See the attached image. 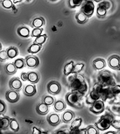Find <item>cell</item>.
Masks as SVG:
<instances>
[{
	"label": "cell",
	"mask_w": 120,
	"mask_h": 134,
	"mask_svg": "<svg viewBox=\"0 0 120 134\" xmlns=\"http://www.w3.org/2000/svg\"><path fill=\"white\" fill-rule=\"evenodd\" d=\"M71 133V132L70 129V127L66 125L61 126L54 132V133L55 134H69Z\"/></svg>",
	"instance_id": "1f68e13d"
},
{
	"label": "cell",
	"mask_w": 120,
	"mask_h": 134,
	"mask_svg": "<svg viewBox=\"0 0 120 134\" xmlns=\"http://www.w3.org/2000/svg\"><path fill=\"white\" fill-rule=\"evenodd\" d=\"M84 93L78 91L67 92L66 94L65 101L68 105L77 109H80L84 107Z\"/></svg>",
	"instance_id": "6da1fadb"
},
{
	"label": "cell",
	"mask_w": 120,
	"mask_h": 134,
	"mask_svg": "<svg viewBox=\"0 0 120 134\" xmlns=\"http://www.w3.org/2000/svg\"><path fill=\"white\" fill-rule=\"evenodd\" d=\"M82 120L81 118H77L72 121L70 129L71 132L79 129L82 124Z\"/></svg>",
	"instance_id": "484cf974"
},
{
	"label": "cell",
	"mask_w": 120,
	"mask_h": 134,
	"mask_svg": "<svg viewBox=\"0 0 120 134\" xmlns=\"http://www.w3.org/2000/svg\"><path fill=\"white\" fill-rule=\"evenodd\" d=\"M49 1H51L54 2L56 1H57V0H49Z\"/></svg>",
	"instance_id": "f907efd6"
},
{
	"label": "cell",
	"mask_w": 120,
	"mask_h": 134,
	"mask_svg": "<svg viewBox=\"0 0 120 134\" xmlns=\"http://www.w3.org/2000/svg\"><path fill=\"white\" fill-rule=\"evenodd\" d=\"M84 1L86 0H68V4L69 7L73 9L81 5Z\"/></svg>",
	"instance_id": "d6a6232c"
},
{
	"label": "cell",
	"mask_w": 120,
	"mask_h": 134,
	"mask_svg": "<svg viewBox=\"0 0 120 134\" xmlns=\"http://www.w3.org/2000/svg\"><path fill=\"white\" fill-rule=\"evenodd\" d=\"M42 131L36 127L34 126L33 128V134H42Z\"/></svg>",
	"instance_id": "f6af8a7d"
},
{
	"label": "cell",
	"mask_w": 120,
	"mask_h": 134,
	"mask_svg": "<svg viewBox=\"0 0 120 134\" xmlns=\"http://www.w3.org/2000/svg\"><path fill=\"white\" fill-rule=\"evenodd\" d=\"M20 79L23 82L28 81V72H22L20 75Z\"/></svg>",
	"instance_id": "ee69618b"
},
{
	"label": "cell",
	"mask_w": 120,
	"mask_h": 134,
	"mask_svg": "<svg viewBox=\"0 0 120 134\" xmlns=\"http://www.w3.org/2000/svg\"><path fill=\"white\" fill-rule=\"evenodd\" d=\"M62 122L68 124L72 122L76 117L74 112L70 110H66L61 116Z\"/></svg>",
	"instance_id": "9a60e30c"
},
{
	"label": "cell",
	"mask_w": 120,
	"mask_h": 134,
	"mask_svg": "<svg viewBox=\"0 0 120 134\" xmlns=\"http://www.w3.org/2000/svg\"><path fill=\"white\" fill-rule=\"evenodd\" d=\"M93 90L98 92L100 98L104 102L106 101L107 99L111 98L114 97L112 93L110 87L104 88L97 83L94 86Z\"/></svg>",
	"instance_id": "277c9868"
},
{
	"label": "cell",
	"mask_w": 120,
	"mask_h": 134,
	"mask_svg": "<svg viewBox=\"0 0 120 134\" xmlns=\"http://www.w3.org/2000/svg\"><path fill=\"white\" fill-rule=\"evenodd\" d=\"M46 119L49 124L53 127L57 126L62 121L60 115L56 112H52L48 115Z\"/></svg>",
	"instance_id": "ba28073f"
},
{
	"label": "cell",
	"mask_w": 120,
	"mask_h": 134,
	"mask_svg": "<svg viewBox=\"0 0 120 134\" xmlns=\"http://www.w3.org/2000/svg\"><path fill=\"white\" fill-rule=\"evenodd\" d=\"M100 99L98 92L95 90H93L90 92L87 97L86 102L88 104L92 105L95 102Z\"/></svg>",
	"instance_id": "ac0fdd59"
},
{
	"label": "cell",
	"mask_w": 120,
	"mask_h": 134,
	"mask_svg": "<svg viewBox=\"0 0 120 134\" xmlns=\"http://www.w3.org/2000/svg\"><path fill=\"white\" fill-rule=\"evenodd\" d=\"M94 68L96 70H102L106 66V63L104 59L98 58L93 62Z\"/></svg>",
	"instance_id": "cb8c5ba5"
},
{
	"label": "cell",
	"mask_w": 120,
	"mask_h": 134,
	"mask_svg": "<svg viewBox=\"0 0 120 134\" xmlns=\"http://www.w3.org/2000/svg\"><path fill=\"white\" fill-rule=\"evenodd\" d=\"M97 83L104 88L110 87L116 85V77L113 74L108 70L100 71L97 76Z\"/></svg>",
	"instance_id": "7a4b0ae2"
},
{
	"label": "cell",
	"mask_w": 120,
	"mask_h": 134,
	"mask_svg": "<svg viewBox=\"0 0 120 134\" xmlns=\"http://www.w3.org/2000/svg\"><path fill=\"white\" fill-rule=\"evenodd\" d=\"M7 105L4 100H0V114L1 115H4L7 111Z\"/></svg>",
	"instance_id": "b9f144b4"
},
{
	"label": "cell",
	"mask_w": 120,
	"mask_h": 134,
	"mask_svg": "<svg viewBox=\"0 0 120 134\" xmlns=\"http://www.w3.org/2000/svg\"><path fill=\"white\" fill-rule=\"evenodd\" d=\"M108 65L114 70L120 71V57L117 55H113L108 59Z\"/></svg>",
	"instance_id": "7c38bea8"
},
{
	"label": "cell",
	"mask_w": 120,
	"mask_h": 134,
	"mask_svg": "<svg viewBox=\"0 0 120 134\" xmlns=\"http://www.w3.org/2000/svg\"><path fill=\"white\" fill-rule=\"evenodd\" d=\"M105 134H116V132L113 131H109L106 132L105 133Z\"/></svg>",
	"instance_id": "7dc6e473"
},
{
	"label": "cell",
	"mask_w": 120,
	"mask_h": 134,
	"mask_svg": "<svg viewBox=\"0 0 120 134\" xmlns=\"http://www.w3.org/2000/svg\"><path fill=\"white\" fill-rule=\"evenodd\" d=\"M61 84L57 81H51L47 85V91L51 95H57L61 92Z\"/></svg>",
	"instance_id": "5b68a950"
},
{
	"label": "cell",
	"mask_w": 120,
	"mask_h": 134,
	"mask_svg": "<svg viewBox=\"0 0 120 134\" xmlns=\"http://www.w3.org/2000/svg\"><path fill=\"white\" fill-rule=\"evenodd\" d=\"M17 32L18 36L22 38H28L31 35L29 28L25 26H21L18 28Z\"/></svg>",
	"instance_id": "44dd1931"
},
{
	"label": "cell",
	"mask_w": 120,
	"mask_h": 134,
	"mask_svg": "<svg viewBox=\"0 0 120 134\" xmlns=\"http://www.w3.org/2000/svg\"><path fill=\"white\" fill-rule=\"evenodd\" d=\"M10 128L13 132H17L19 130V125L17 120L14 118H10Z\"/></svg>",
	"instance_id": "f546056e"
},
{
	"label": "cell",
	"mask_w": 120,
	"mask_h": 134,
	"mask_svg": "<svg viewBox=\"0 0 120 134\" xmlns=\"http://www.w3.org/2000/svg\"><path fill=\"white\" fill-rule=\"evenodd\" d=\"M112 93L114 96L119 95L120 94V85H116L110 87Z\"/></svg>",
	"instance_id": "f35d334b"
},
{
	"label": "cell",
	"mask_w": 120,
	"mask_h": 134,
	"mask_svg": "<svg viewBox=\"0 0 120 134\" xmlns=\"http://www.w3.org/2000/svg\"><path fill=\"white\" fill-rule=\"evenodd\" d=\"M99 130L93 125H89L86 127V134H99Z\"/></svg>",
	"instance_id": "d590c367"
},
{
	"label": "cell",
	"mask_w": 120,
	"mask_h": 134,
	"mask_svg": "<svg viewBox=\"0 0 120 134\" xmlns=\"http://www.w3.org/2000/svg\"><path fill=\"white\" fill-rule=\"evenodd\" d=\"M115 119L113 115L109 113H105L102 115L94 125L97 128L102 131L108 129L111 126V123Z\"/></svg>",
	"instance_id": "3957f363"
},
{
	"label": "cell",
	"mask_w": 120,
	"mask_h": 134,
	"mask_svg": "<svg viewBox=\"0 0 120 134\" xmlns=\"http://www.w3.org/2000/svg\"><path fill=\"white\" fill-rule=\"evenodd\" d=\"M23 0H13V2L14 4L17 3L21 2Z\"/></svg>",
	"instance_id": "c3c4849f"
},
{
	"label": "cell",
	"mask_w": 120,
	"mask_h": 134,
	"mask_svg": "<svg viewBox=\"0 0 120 134\" xmlns=\"http://www.w3.org/2000/svg\"><path fill=\"white\" fill-rule=\"evenodd\" d=\"M47 37V36L46 34H44L43 35H41L40 36L36 37L33 43L42 45V44L46 42Z\"/></svg>",
	"instance_id": "836d02e7"
},
{
	"label": "cell",
	"mask_w": 120,
	"mask_h": 134,
	"mask_svg": "<svg viewBox=\"0 0 120 134\" xmlns=\"http://www.w3.org/2000/svg\"><path fill=\"white\" fill-rule=\"evenodd\" d=\"M25 60L26 66L29 69H36L39 66L40 64L39 58L34 55H28L26 56Z\"/></svg>",
	"instance_id": "8992f818"
},
{
	"label": "cell",
	"mask_w": 120,
	"mask_h": 134,
	"mask_svg": "<svg viewBox=\"0 0 120 134\" xmlns=\"http://www.w3.org/2000/svg\"><path fill=\"white\" fill-rule=\"evenodd\" d=\"M8 57L9 59H12L18 55L19 52L18 49L14 46H11L7 49Z\"/></svg>",
	"instance_id": "f1b7e54d"
},
{
	"label": "cell",
	"mask_w": 120,
	"mask_h": 134,
	"mask_svg": "<svg viewBox=\"0 0 120 134\" xmlns=\"http://www.w3.org/2000/svg\"><path fill=\"white\" fill-rule=\"evenodd\" d=\"M56 100V98L50 94H45L42 97V101L49 106L53 105Z\"/></svg>",
	"instance_id": "d4e9b609"
},
{
	"label": "cell",
	"mask_w": 120,
	"mask_h": 134,
	"mask_svg": "<svg viewBox=\"0 0 120 134\" xmlns=\"http://www.w3.org/2000/svg\"><path fill=\"white\" fill-rule=\"evenodd\" d=\"M74 65V62L72 61H69L65 64L63 68V74L65 76H68L72 74Z\"/></svg>",
	"instance_id": "4316f807"
},
{
	"label": "cell",
	"mask_w": 120,
	"mask_h": 134,
	"mask_svg": "<svg viewBox=\"0 0 120 134\" xmlns=\"http://www.w3.org/2000/svg\"><path fill=\"white\" fill-rule=\"evenodd\" d=\"M94 1L96 2V3H99L100 2L102 1L103 0H93Z\"/></svg>",
	"instance_id": "681fc988"
},
{
	"label": "cell",
	"mask_w": 120,
	"mask_h": 134,
	"mask_svg": "<svg viewBox=\"0 0 120 134\" xmlns=\"http://www.w3.org/2000/svg\"><path fill=\"white\" fill-rule=\"evenodd\" d=\"M1 51H2V44L1 43Z\"/></svg>",
	"instance_id": "816d5d0a"
},
{
	"label": "cell",
	"mask_w": 120,
	"mask_h": 134,
	"mask_svg": "<svg viewBox=\"0 0 120 134\" xmlns=\"http://www.w3.org/2000/svg\"><path fill=\"white\" fill-rule=\"evenodd\" d=\"M105 104L102 100H98L92 105L90 108L89 110L96 115L102 114L104 110Z\"/></svg>",
	"instance_id": "30bf717a"
},
{
	"label": "cell",
	"mask_w": 120,
	"mask_h": 134,
	"mask_svg": "<svg viewBox=\"0 0 120 134\" xmlns=\"http://www.w3.org/2000/svg\"><path fill=\"white\" fill-rule=\"evenodd\" d=\"M43 31V29L42 28H34L31 32V36L32 37L36 38L42 35Z\"/></svg>",
	"instance_id": "74e56055"
},
{
	"label": "cell",
	"mask_w": 120,
	"mask_h": 134,
	"mask_svg": "<svg viewBox=\"0 0 120 134\" xmlns=\"http://www.w3.org/2000/svg\"><path fill=\"white\" fill-rule=\"evenodd\" d=\"M87 16L82 11H81L77 14L76 19L79 23H83L86 21Z\"/></svg>",
	"instance_id": "e575fe53"
},
{
	"label": "cell",
	"mask_w": 120,
	"mask_h": 134,
	"mask_svg": "<svg viewBox=\"0 0 120 134\" xmlns=\"http://www.w3.org/2000/svg\"><path fill=\"white\" fill-rule=\"evenodd\" d=\"M94 8V4L92 1L86 0L81 8V11L88 17H89L93 14Z\"/></svg>",
	"instance_id": "9c48e42d"
},
{
	"label": "cell",
	"mask_w": 120,
	"mask_h": 134,
	"mask_svg": "<svg viewBox=\"0 0 120 134\" xmlns=\"http://www.w3.org/2000/svg\"><path fill=\"white\" fill-rule=\"evenodd\" d=\"M42 46V45L33 43L27 49V52L29 53L32 54L37 53L40 51Z\"/></svg>",
	"instance_id": "83f0119b"
},
{
	"label": "cell",
	"mask_w": 120,
	"mask_h": 134,
	"mask_svg": "<svg viewBox=\"0 0 120 134\" xmlns=\"http://www.w3.org/2000/svg\"><path fill=\"white\" fill-rule=\"evenodd\" d=\"M23 81L18 77H13L9 81V86L10 89L20 91L22 89L23 84Z\"/></svg>",
	"instance_id": "8fae6325"
},
{
	"label": "cell",
	"mask_w": 120,
	"mask_h": 134,
	"mask_svg": "<svg viewBox=\"0 0 120 134\" xmlns=\"http://www.w3.org/2000/svg\"><path fill=\"white\" fill-rule=\"evenodd\" d=\"M13 62L18 69H22L26 66L25 59L23 58H18Z\"/></svg>",
	"instance_id": "4dcf8cb0"
},
{
	"label": "cell",
	"mask_w": 120,
	"mask_h": 134,
	"mask_svg": "<svg viewBox=\"0 0 120 134\" xmlns=\"http://www.w3.org/2000/svg\"><path fill=\"white\" fill-rule=\"evenodd\" d=\"M17 68L13 62H9L5 65V71L8 75H12L15 74L17 72Z\"/></svg>",
	"instance_id": "7402d4cb"
},
{
	"label": "cell",
	"mask_w": 120,
	"mask_h": 134,
	"mask_svg": "<svg viewBox=\"0 0 120 134\" xmlns=\"http://www.w3.org/2000/svg\"><path fill=\"white\" fill-rule=\"evenodd\" d=\"M23 92L26 96L31 97L34 96L37 92L36 86L34 84H27L23 87Z\"/></svg>",
	"instance_id": "4fadbf2b"
},
{
	"label": "cell",
	"mask_w": 120,
	"mask_h": 134,
	"mask_svg": "<svg viewBox=\"0 0 120 134\" xmlns=\"http://www.w3.org/2000/svg\"><path fill=\"white\" fill-rule=\"evenodd\" d=\"M111 126L116 129H120V120L114 119L111 123Z\"/></svg>",
	"instance_id": "7bdbcfd3"
},
{
	"label": "cell",
	"mask_w": 120,
	"mask_h": 134,
	"mask_svg": "<svg viewBox=\"0 0 120 134\" xmlns=\"http://www.w3.org/2000/svg\"><path fill=\"white\" fill-rule=\"evenodd\" d=\"M28 81L33 84L38 83L40 79L39 74L37 71H31L28 72Z\"/></svg>",
	"instance_id": "d6986e66"
},
{
	"label": "cell",
	"mask_w": 120,
	"mask_h": 134,
	"mask_svg": "<svg viewBox=\"0 0 120 134\" xmlns=\"http://www.w3.org/2000/svg\"><path fill=\"white\" fill-rule=\"evenodd\" d=\"M35 109L36 113L41 116H45L49 113L50 107L41 101L36 104Z\"/></svg>",
	"instance_id": "5bb4252c"
},
{
	"label": "cell",
	"mask_w": 120,
	"mask_h": 134,
	"mask_svg": "<svg viewBox=\"0 0 120 134\" xmlns=\"http://www.w3.org/2000/svg\"><path fill=\"white\" fill-rule=\"evenodd\" d=\"M1 3L3 7L6 9H10L13 5V3L11 0H2L1 1Z\"/></svg>",
	"instance_id": "ab89813d"
},
{
	"label": "cell",
	"mask_w": 120,
	"mask_h": 134,
	"mask_svg": "<svg viewBox=\"0 0 120 134\" xmlns=\"http://www.w3.org/2000/svg\"><path fill=\"white\" fill-rule=\"evenodd\" d=\"M26 1H27L28 2H29L31 1V0H26Z\"/></svg>",
	"instance_id": "f5cc1de1"
},
{
	"label": "cell",
	"mask_w": 120,
	"mask_h": 134,
	"mask_svg": "<svg viewBox=\"0 0 120 134\" xmlns=\"http://www.w3.org/2000/svg\"><path fill=\"white\" fill-rule=\"evenodd\" d=\"M9 59L7 50H2L0 52V61L1 62H4Z\"/></svg>",
	"instance_id": "60d3db41"
},
{
	"label": "cell",
	"mask_w": 120,
	"mask_h": 134,
	"mask_svg": "<svg viewBox=\"0 0 120 134\" xmlns=\"http://www.w3.org/2000/svg\"><path fill=\"white\" fill-rule=\"evenodd\" d=\"M10 118L8 116H4L0 118V129L1 130H6L10 127Z\"/></svg>",
	"instance_id": "603a6c76"
},
{
	"label": "cell",
	"mask_w": 120,
	"mask_h": 134,
	"mask_svg": "<svg viewBox=\"0 0 120 134\" xmlns=\"http://www.w3.org/2000/svg\"><path fill=\"white\" fill-rule=\"evenodd\" d=\"M44 18L42 16H37L32 20L31 23V27L33 28H41L45 24Z\"/></svg>",
	"instance_id": "ffe728a7"
},
{
	"label": "cell",
	"mask_w": 120,
	"mask_h": 134,
	"mask_svg": "<svg viewBox=\"0 0 120 134\" xmlns=\"http://www.w3.org/2000/svg\"><path fill=\"white\" fill-rule=\"evenodd\" d=\"M2 1V0H0V1Z\"/></svg>",
	"instance_id": "db71d44e"
},
{
	"label": "cell",
	"mask_w": 120,
	"mask_h": 134,
	"mask_svg": "<svg viewBox=\"0 0 120 134\" xmlns=\"http://www.w3.org/2000/svg\"><path fill=\"white\" fill-rule=\"evenodd\" d=\"M110 7V4L108 2L104 1L100 3L98 5L97 12L100 16H104L106 14L107 10Z\"/></svg>",
	"instance_id": "e0dca14e"
},
{
	"label": "cell",
	"mask_w": 120,
	"mask_h": 134,
	"mask_svg": "<svg viewBox=\"0 0 120 134\" xmlns=\"http://www.w3.org/2000/svg\"><path fill=\"white\" fill-rule=\"evenodd\" d=\"M84 64L82 63H78L74 65L72 74H77L81 72L84 66Z\"/></svg>",
	"instance_id": "8d00e7d4"
},
{
	"label": "cell",
	"mask_w": 120,
	"mask_h": 134,
	"mask_svg": "<svg viewBox=\"0 0 120 134\" xmlns=\"http://www.w3.org/2000/svg\"><path fill=\"white\" fill-rule=\"evenodd\" d=\"M5 97L8 102L14 103L19 101L20 99L21 95L19 91L10 89L6 91Z\"/></svg>",
	"instance_id": "52a82bcc"
},
{
	"label": "cell",
	"mask_w": 120,
	"mask_h": 134,
	"mask_svg": "<svg viewBox=\"0 0 120 134\" xmlns=\"http://www.w3.org/2000/svg\"><path fill=\"white\" fill-rule=\"evenodd\" d=\"M79 134H86V128L79 130Z\"/></svg>",
	"instance_id": "bcb514c9"
},
{
	"label": "cell",
	"mask_w": 120,
	"mask_h": 134,
	"mask_svg": "<svg viewBox=\"0 0 120 134\" xmlns=\"http://www.w3.org/2000/svg\"><path fill=\"white\" fill-rule=\"evenodd\" d=\"M66 103L63 99L57 100L53 105V109L54 111L58 113L65 110L67 108Z\"/></svg>",
	"instance_id": "2e32d148"
}]
</instances>
